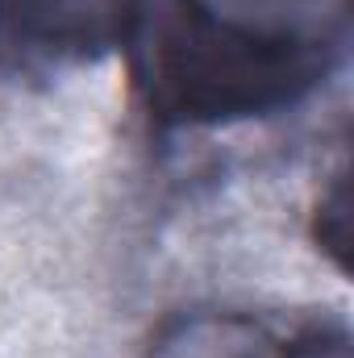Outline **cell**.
Wrapping results in <instances>:
<instances>
[{
    "instance_id": "obj_2",
    "label": "cell",
    "mask_w": 354,
    "mask_h": 358,
    "mask_svg": "<svg viewBox=\"0 0 354 358\" xmlns=\"http://www.w3.org/2000/svg\"><path fill=\"white\" fill-rule=\"evenodd\" d=\"M13 13L25 17V25L42 42H71V46L104 42L96 0H13Z\"/></svg>"
},
{
    "instance_id": "obj_3",
    "label": "cell",
    "mask_w": 354,
    "mask_h": 358,
    "mask_svg": "<svg viewBox=\"0 0 354 358\" xmlns=\"http://www.w3.org/2000/svg\"><path fill=\"white\" fill-rule=\"evenodd\" d=\"M221 358H351V334L342 325H313L279 342H238Z\"/></svg>"
},
{
    "instance_id": "obj_1",
    "label": "cell",
    "mask_w": 354,
    "mask_h": 358,
    "mask_svg": "<svg viewBox=\"0 0 354 358\" xmlns=\"http://www.w3.org/2000/svg\"><path fill=\"white\" fill-rule=\"evenodd\" d=\"M346 25L351 0H129L117 42L155 125H221L300 104Z\"/></svg>"
}]
</instances>
